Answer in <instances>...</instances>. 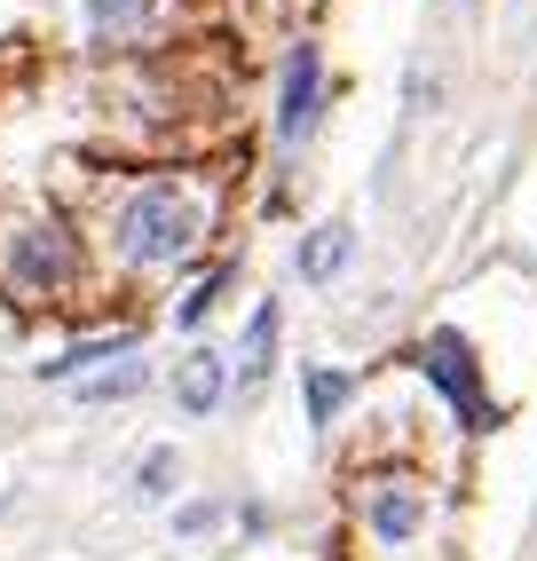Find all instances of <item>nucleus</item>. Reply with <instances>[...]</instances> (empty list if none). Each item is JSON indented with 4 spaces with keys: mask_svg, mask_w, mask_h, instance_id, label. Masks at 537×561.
I'll list each match as a JSON object with an SVG mask.
<instances>
[{
    "mask_svg": "<svg viewBox=\"0 0 537 561\" xmlns=\"http://www.w3.org/2000/svg\"><path fill=\"white\" fill-rule=\"evenodd\" d=\"M238 285V261H221V270H206V285H190L182 301H174V332H198L214 309H221V293Z\"/></svg>",
    "mask_w": 537,
    "mask_h": 561,
    "instance_id": "obj_13",
    "label": "nucleus"
},
{
    "mask_svg": "<svg viewBox=\"0 0 537 561\" xmlns=\"http://www.w3.org/2000/svg\"><path fill=\"white\" fill-rule=\"evenodd\" d=\"M300 396H309V427L324 435L340 411H349V396H356V380L349 371H332V364H309V380H300Z\"/></svg>",
    "mask_w": 537,
    "mask_h": 561,
    "instance_id": "obj_11",
    "label": "nucleus"
},
{
    "mask_svg": "<svg viewBox=\"0 0 537 561\" xmlns=\"http://www.w3.org/2000/svg\"><path fill=\"white\" fill-rule=\"evenodd\" d=\"M411 364H419V380H427L450 411H458V427H498V396L482 388V356H475V341L467 332H450V324H435L427 341L411 348Z\"/></svg>",
    "mask_w": 537,
    "mask_h": 561,
    "instance_id": "obj_3",
    "label": "nucleus"
},
{
    "mask_svg": "<svg viewBox=\"0 0 537 561\" xmlns=\"http://www.w3.org/2000/svg\"><path fill=\"white\" fill-rule=\"evenodd\" d=\"M150 388V364L142 356H119V364H103V371H88L80 380V403H127V396H142Z\"/></svg>",
    "mask_w": 537,
    "mask_h": 561,
    "instance_id": "obj_12",
    "label": "nucleus"
},
{
    "mask_svg": "<svg viewBox=\"0 0 537 561\" xmlns=\"http://www.w3.org/2000/svg\"><path fill=\"white\" fill-rule=\"evenodd\" d=\"M206 238H214V191H198L190 174H127L103 191L88 221V253L127 285L190 270L206 253Z\"/></svg>",
    "mask_w": 537,
    "mask_h": 561,
    "instance_id": "obj_1",
    "label": "nucleus"
},
{
    "mask_svg": "<svg viewBox=\"0 0 537 561\" xmlns=\"http://www.w3.org/2000/svg\"><path fill=\"white\" fill-rule=\"evenodd\" d=\"M221 396H229V356L221 348H190L174 364V411L182 420H214Z\"/></svg>",
    "mask_w": 537,
    "mask_h": 561,
    "instance_id": "obj_7",
    "label": "nucleus"
},
{
    "mask_svg": "<svg viewBox=\"0 0 537 561\" xmlns=\"http://www.w3.org/2000/svg\"><path fill=\"white\" fill-rule=\"evenodd\" d=\"M80 24L95 48H142L159 24V0H80Z\"/></svg>",
    "mask_w": 537,
    "mask_h": 561,
    "instance_id": "obj_8",
    "label": "nucleus"
},
{
    "mask_svg": "<svg viewBox=\"0 0 537 561\" xmlns=\"http://www.w3.org/2000/svg\"><path fill=\"white\" fill-rule=\"evenodd\" d=\"M349 253H356V230H349V221H324V230H309V238H300L293 270L309 277V285H332L340 270H349Z\"/></svg>",
    "mask_w": 537,
    "mask_h": 561,
    "instance_id": "obj_10",
    "label": "nucleus"
},
{
    "mask_svg": "<svg viewBox=\"0 0 537 561\" xmlns=\"http://www.w3.org/2000/svg\"><path fill=\"white\" fill-rule=\"evenodd\" d=\"M88 285H95V253H88V230L64 206H41V198L0 206V301L16 317L71 309Z\"/></svg>",
    "mask_w": 537,
    "mask_h": 561,
    "instance_id": "obj_2",
    "label": "nucleus"
},
{
    "mask_svg": "<svg viewBox=\"0 0 537 561\" xmlns=\"http://www.w3.org/2000/svg\"><path fill=\"white\" fill-rule=\"evenodd\" d=\"M174 482H182V451H174V443H159V451H142V467H135V499H142V506L174 499Z\"/></svg>",
    "mask_w": 537,
    "mask_h": 561,
    "instance_id": "obj_14",
    "label": "nucleus"
},
{
    "mask_svg": "<svg viewBox=\"0 0 537 561\" xmlns=\"http://www.w3.org/2000/svg\"><path fill=\"white\" fill-rule=\"evenodd\" d=\"M317 119H324V56H317V41H293L285 80H277V142H300Z\"/></svg>",
    "mask_w": 537,
    "mask_h": 561,
    "instance_id": "obj_6",
    "label": "nucleus"
},
{
    "mask_svg": "<svg viewBox=\"0 0 537 561\" xmlns=\"http://www.w3.org/2000/svg\"><path fill=\"white\" fill-rule=\"evenodd\" d=\"M214 522H221V506H214V499H190V506L174 514V538H206Z\"/></svg>",
    "mask_w": 537,
    "mask_h": 561,
    "instance_id": "obj_15",
    "label": "nucleus"
},
{
    "mask_svg": "<svg viewBox=\"0 0 537 561\" xmlns=\"http://www.w3.org/2000/svg\"><path fill=\"white\" fill-rule=\"evenodd\" d=\"M356 514H364V538L396 553V546H419V538H427L435 499H427V482H419V474H372L364 491H356Z\"/></svg>",
    "mask_w": 537,
    "mask_h": 561,
    "instance_id": "obj_4",
    "label": "nucleus"
},
{
    "mask_svg": "<svg viewBox=\"0 0 537 561\" xmlns=\"http://www.w3.org/2000/svg\"><path fill=\"white\" fill-rule=\"evenodd\" d=\"M277 332H285V309L261 301L253 324H245V341H238V364H229V388H261L268 380V364H277Z\"/></svg>",
    "mask_w": 537,
    "mask_h": 561,
    "instance_id": "obj_9",
    "label": "nucleus"
},
{
    "mask_svg": "<svg viewBox=\"0 0 537 561\" xmlns=\"http://www.w3.org/2000/svg\"><path fill=\"white\" fill-rule=\"evenodd\" d=\"M119 356H142V324H103V332H80L71 348H56V356L32 364V380H41V388H80L88 371L119 364Z\"/></svg>",
    "mask_w": 537,
    "mask_h": 561,
    "instance_id": "obj_5",
    "label": "nucleus"
}]
</instances>
